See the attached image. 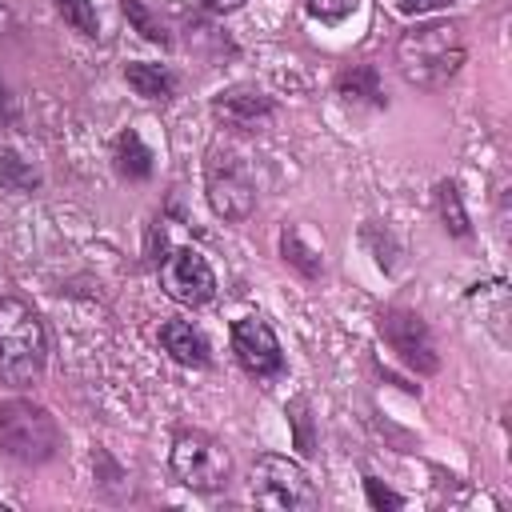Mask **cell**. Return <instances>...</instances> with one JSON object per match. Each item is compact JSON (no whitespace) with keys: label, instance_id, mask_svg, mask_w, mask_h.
Listing matches in <instances>:
<instances>
[{"label":"cell","instance_id":"8","mask_svg":"<svg viewBox=\"0 0 512 512\" xmlns=\"http://www.w3.org/2000/svg\"><path fill=\"white\" fill-rule=\"evenodd\" d=\"M160 284L176 304H188V308H200L216 296V272L192 248H176L160 260Z\"/></svg>","mask_w":512,"mask_h":512},{"label":"cell","instance_id":"22","mask_svg":"<svg viewBox=\"0 0 512 512\" xmlns=\"http://www.w3.org/2000/svg\"><path fill=\"white\" fill-rule=\"evenodd\" d=\"M356 4H360V0H304L308 16L320 20V24H340V20H348V16L356 12Z\"/></svg>","mask_w":512,"mask_h":512},{"label":"cell","instance_id":"24","mask_svg":"<svg viewBox=\"0 0 512 512\" xmlns=\"http://www.w3.org/2000/svg\"><path fill=\"white\" fill-rule=\"evenodd\" d=\"M452 0H392V8L396 12H404V16H420V12H432V8H448Z\"/></svg>","mask_w":512,"mask_h":512},{"label":"cell","instance_id":"6","mask_svg":"<svg viewBox=\"0 0 512 512\" xmlns=\"http://www.w3.org/2000/svg\"><path fill=\"white\" fill-rule=\"evenodd\" d=\"M252 500L264 508H316L320 492L300 460L264 452L252 464Z\"/></svg>","mask_w":512,"mask_h":512},{"label":"cell","instance_id":"15","mask_svg":"<svg viewBox=\"0 0 512 512\" xmlns=\"http://www.w3.org/2000/svg\"><path fill=\"white\" fill-rule=\"evenodd\" d=\"M0 184L8 192H36L40 188V172L32 168V160H24L8 144H0Z\"/></svg>","mask_w":512,"mask_h":512},{"label":"cell","instance_id":"12","mask_svg":"<svg viewBox=\"0 0 512 512\" xmlns=\"http://www.w3.org/2000/svg\"><path fill=\"white\" fill-rule=\"evenodd\" d=\"M336 92L352 104H368V108H384L388 96H384V80L376 72V64H352L336 76Z\"/></svg>","mask_w":512,"mask_h":512},{"label":"cell","instance_id":"21","mask_svg":"<svg viewBox=\"0 0 512 512\" xmlns=\"http://www.w3.org/2000/svg\"><path fill=\"white\" fill-rule=\"evenodd\" d=\"M288 424H292V436H296V448L304 452V456H312L316 452V432H312V416H308V400L304 396H296L288 408Z\"/></svg>","mask_w":512,"mask_h":512},{"label":"cell","instance_id":"16","mask_svg":"<svg viewBox=\"0 0 512 512\" xmlns=\"http://www.w3.org/2000/svg\"><path fill=\"white\" fill-rule=\"evenodd\" d=\"M436 212H440V220H444V228H448L452 236H460V240H464V236L472 232L456 180H440V184H436Z\"/></svg>","mask_w":512,"mask_h":512},{"label":"cell","instance_id":"18","mask_svg":"<svg viewBox=\"0 0 512 512\" xmlns=\"http://www.w3.org/2000/svg\"><path fill=\"white\" fill-rule=\"evenodd\" d=\"M360 244L372 252V260H376V268H380V272H392V268H396L400 244H396V236H392L380 220H368V224L360 228Z\"/></svg>","mask_w":512,"mask_h":512},{"label":"cell","instance_id":"1","mask_svg":"<svg viewBox=\"0 0 512 512\" xmlns=\"http://www.w3.org/2000/svg\"><path fill=\"white\" fill-rule=\"evenodd\" d=\"M464 24L460 20H420L396 40V68L416 88H444L464 64Z\"/></svg>","mask_w":512,"mask_h":512},{"label":"cell","instance_id":"2","mask_svg":"<svg viewBox=\"0 0 512 512\" xmlns=\"http://www.w3.org/2000/svg\"><path fill=\"white\" fill-rule=\"evenodd\" d=\"M48 364V332L36 308L20 296L0 300V380L4 384H32L44 376Z\"/></svg>","mask_w":512,"mask_h":512},{"label":"cell","instance_id":"26","mask_svg":"<svg viewBox=\"0 0 512 512\" xmlns=\"http://www.w3.org/2000/svg\"><path fill=\"white\" fill-rule=\"evenodd\" d=\"M8 32H16V16H12V8L0 0V36H8Z\"/></svg>","mask_w":512,"mask_h":512},{"label":"cell","instance_id":"4","mask_svg":"<svg viewBox=\"0 0 512 512\" xmlns=\"http://www.w3.org/2000/svg\"><path fill=\"white\" fill-rule=\"evenodd\" d=\"M168 464H172V476L192 492H220L232 480V452L200 428L176 432Z\"/></svg>","mask_w":512,"mask_h":512},{"label":"cell","instance_id":"3","mask_svg":"<svg viewBox=\"0 0 512 512\" xmlns=\"http://www.w3.org/2000/svg\"><path fill=\"white\" fill-rule=\"evenodd\" d=\"M0 452L20 464H48L60 452V428L52 412L20 396L0 400Z\"/></svg>","mask_w":512,"mask_h":512},{"label":"cell","instance_id":"27","mask_svg":"<svg viewBox=\"0 0 512 512\" xmlns=\"http://www.w3.org/2000/svg\"><path fill=\"white\" fill-rule=\"evenodd\" d=\"M0 112H4V84H0Z\"/></svg>","mask_w":512,"mask_h":512},{"label":"cell","instance_id":"11","mask_svg":"<svg viewBox=\"0 0 512 512\" xmlns=\"http://www.w3.org/2000/svg\"><path fill=\"white\" fill-rule=\"evenodd\" d=\"M160 348L184 364V368H208L212 356H208V340L188 324V320H164L160 324Z\"/></svg>","mask_w":512,"mask_h":512},{"label":"cell","instance_id":"13","mask_svg":"<svg viewBox=\"0 0 512 512\" xmlns=\"http://www.w3.org/2000/svg\"><path fill=\"white\" fill-rule=\"evenodd\" d=\"M124 80H128V88H132L136 96H144V100H172V96H176V76H172L168 68H160V64L132 60V64H124Z\"/></svg>","mask_w":512,"mask_h":512},{"label":"cell","instance_id":"25","mask_svg":"<svg viewBox=\"0 0 512 512\" xmlns=\"http://www.w3.org/2000/svg\"><path fill=\"white\" fill-rule=\"evenodd\" d=\"M204 12H216V16H224V12H236L244 0H196Z\"/></svg>","mask_w":512,"mask_h":512},{"label":"cell","instance_id":"9","mask_svg":"<svg viewBox=\"0 0 512 512\" xmlns=\"http://www.w3.org/2000/svg\"><path fill=\"white\" fill-rule=\"evenodd\" d=\"M232 352L240 360V368L256 380H272L284 372V352H280V340L272 332L268 320L260 316H240L232 324Z\"/></svg>","mask_w":512,"mask_h":512},{"label":"cell","instance_id":"14","mask_svg":"<svg viewBox=\"0 0 512 512\" xmlns=\"http://www.w3.org/2000/svg\"><path fill=\"white\" fill-rule=\"evenodd\" d=\"M112 164L124 180H148L152 176V148L140 140V132H120L112 144Z\"/></svg>","mask_w":512,"mask_h":512},{"label":"cell","instance_id":"23","mask_svg":"<svg viewBox=\"0 0 512 512\" xmlns=\"http://www.w3.org/2000/svg\"><path fill=\"white\" fill-rule=\"evenodd\" d=\"M364 492H368V504L372 508H404V496H396L392 488H384L376 476H364Z\"/></svg>","mask_w":512,"mask_h":512},{"label":"cell","instance_id":"20","mask_svg":"<svg viewBox=\"0 0 512 512\" xmlns=\"http://www.w3.org/2000/svg\"><path fill=\"white\" fill-rule=\"evenodd\" d=\"M52 4L64 16V24H72L80 36H100V16L92 0H52Z\"/></svg>","mask_w":512,"mask_h":512},{"label":"cell","instance_id":"5","mask_svg":"<svg viewBox=\"0 0 512 512\" xmlns=\"http://www.w3.org/2000/svg\"><path fill=\"white\" fill-rule=\"evenodd\" d=\"M204 192H208L212 212L232 224L248 220L256 208V184H252L244 160L224 144H212L204 156Z\"/></svg>","mask_w":512,"mask_h":512},{"label":"cell","instance_id":"7","mask_svg":"<svg viewBox=\"0 0 512 512\" xmlns=\"http://www.w3.org/2000/svg\"><path fill=\"white\" fill-rule=\"evenodd\" d=\"M380 336L420 376L440 372V352H436L432 328H428V320L420 312H412V308H384L380 312Z\"/></svg>","mask_w":512,"mask_h":512},{"label":"cell","instance_id":"10","mask_svg":"<svg viewBox=\"0 0 512 512\" xmlns=\"http://www.w3.org/2000/svg\"><path fill=\"white\" fill-rule=\"evenodd\" d=\"M272 112H276L272 96H264V92H256V88H244V84L224 88V92L212 100V116L224 120L228 128H256V124H264Z\"/></svg>","mask_w":512,"mask_h":512},{"label":"cell","instance_id":"17","mask_svg":"<svg viewBox=\"0 0 512 512\" xmlns=\"http://www.w3.org/2000/svg\"><path fill=\"white\" fill-rule=\"evenodd\" d=\"M280 256L304 276V280H316L320 272H324V260H320V252H312L304 240H300V232L296 228H284L280 232Z\"/></svg>","mask_w":512,"mask_h":512},{"label":"cell","instance_id":"19","mask_svg":"<svg viewBox=\"0 0 512 512\" xmlns=\"http://www.w3.org/2000/svg\"><path fill=\"white\" fill-rule=\"evenodd\" d=\"M120 8H124V16L136 24V32L148 40V44H160V48H168L172 44V36H168V28L144 8V0H120Z\"/></svg>","mask_w":512,"mask_h":512}]
</instances>
